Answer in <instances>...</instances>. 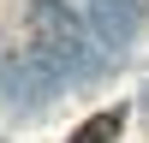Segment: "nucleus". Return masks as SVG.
<instances>
[{
    "label": "nucleus",
    "instance_id": "nucleus-1",
    "mask_svg": "<svg viewBox=\"0 0 149 143\" xmlns=\"http://www.w3.org/2000/svg\"><path fill=\"white\" fill-rule=\"evenodd\" d=\"M119 125H125V113H119V107H107V113L84 119V125L72 131V143H113V137H119Z\"/></svg>",
    "mask_w": 149,
    "mask_h": 143
}]
</instances>
